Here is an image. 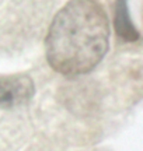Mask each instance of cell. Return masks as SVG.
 <instances>
[{"instance_id":"obj_1","label":"cell","mask_w":143,"mask_h":151,"mask_svg":"<svg viewBox=\"0 0 143 151\" xmlns=\"http://www.w3.org/2000/svg\"><path fill=\"white\" fill-rule=\"evenodd\" d=\"M110 46V22L94 0H70L51 22L45 41L49 66L63 76L91 71Z\"/></svg>"},{"instance_id":"obj_2","label":"cell","mask_w":143,"mask_h":151,"mask_svg":"<svg viewBox=\"0 0 143 151\" xmlns=\"http://www.w3.org/2000/svg\"><path fill=\"white\" fill-rule=\"evenodd\" d=\"M35 86L31 77L25 74H11L0 77V109L21 106L31 101Z\"/></svg>"},{"instance_id":"obj_3","label":"cell","mask_w":143,"mask_h":151,"mask_svg":"<svg viewBox=\"0 0 143 151\" xmlns=\"http://www.w3.org/2000/svg\"><path fill=\"white\" fill-rule=\"evenodd\" d=\"M114 25H115L116 34L122 39H125L128 42H135L139 39V32L129 14L128 0H116Z\"/></svg>"}]
</instances>
